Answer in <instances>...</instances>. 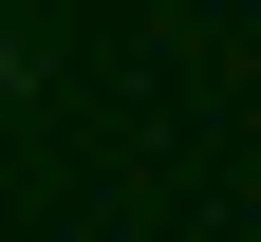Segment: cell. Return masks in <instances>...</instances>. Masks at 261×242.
I'll return each mask as SVG.
<instances>
[{
	"mask_svg": "<svg viewBox=\"0 0 261 242\" xmlns=\"http://www.w3.org/2000/svg\"><path fill=\"white\" fill-rule=\"evenodd\" d=\"M19 75H38V56H19V38H0V93H19Z\"/></svg>",
	"mask_w": 261,
	"mask_h": 242,
	"instance_id": "1",
	"label": "cell"
}]
</instances>
